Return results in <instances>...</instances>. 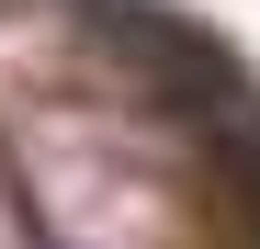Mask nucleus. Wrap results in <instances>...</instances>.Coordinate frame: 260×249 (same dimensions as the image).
<instances>
[{"mask_svg":"<svg viewBox=\"0 0 260 249\" xmlns=\"http://www.w3.org/2000/svg\"><path fill=\"white\" fill-rule=\"evenodd\" d=\"M79 23H91L113 57H136V68H147V79H158V91L181 102L192 124H204L215 102H238V91H249V79H238V57L215 46V34H192L181 12H147V0H79Z\"/></svg>","mask_w":260,"mask_h":249,"instance_id":"1","label":"nucleus"},{"mask_svg":"<svg viewBox=\"0 0 260 249\" xmlns=\"http://www.w3.org/2000/svg\"><path fill=\"white\" fill-rule=\"evenodd\" d=\"M204 147H215V170H226L238 215H249V238H260V91L215 102V113H204Z\"/></svg>","mask_w":260,"mask_h":249,"instance_id":"2","label":"nucleus"}]
</instances>
